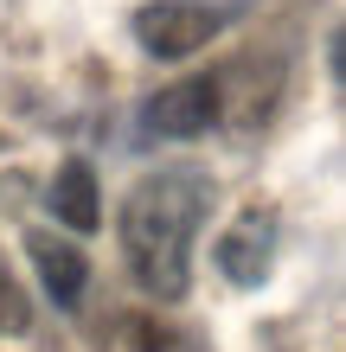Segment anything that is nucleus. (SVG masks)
Wrapping results in <instances>:
<instances>
[{
    "label": "nucleus",
    "instance_id": "f03ea898",
    "mask_svg": "<svg viewBox=\"0 0 346 352\" xmlns=\"http://www.w3.org/2000/svg\"><path fill=\"white\" fill-rule=\"evenodd\" d=\"M225 19L231 7L225 0H148V7L135 13V38H141V52L148 58H193V52H206L218 32H225Z\"/></svg>",
    "mask_w": 346,
    "mask_h": 352
},
{
    "label": "nucleus",
    "instance_id": "7ed1b4c3",
    "mask_svg": "<svg viewBox=\"0 0 346 352\" xmlns=\"http://www.w3.org/2000/svg\"><path fill=\"white\" fill-rule=\"evenodd\" d=\"M218 122V84L212 77H180V84L154 90L141 102V129L160 135V141H193V135H212Z\"/></svg>",
    "mask_w": 346,
    "mask_h": 352
},
{
    "label": "nucleus",
    "instance_id": "0eeeda50",
    "mask_svg": "<svg viewBox=\"0 0 346 352\" xmlns=\"http://www.w3.org/2000/svg\"><path fill=\"white\" fill-rule=\"evenodd\" d=\"M103 352H206L193 333H180L173 320H154V314H116Z\"/></svg>",
    "mask_w": 346,
    "mask_h": 352
},
{
    "label": "nucleus",
    "instance_id": "423d86ee",
    "mask_svg": "<svg viewBox=\"0 0 346 352\" xmlns=\"http://www.w3.org/2000/svg\"><path fill=\"white\" fill-rule=\"evenodd\" d=\"M52 218L65 231H96L103 224V199H96V167L90 160H65L52 179Z\"/></svg>",
    "mask_w": 346,
    "mask_h": 352
},
{
    "label": "nucleus",
    "instance_id": "6e6552de",
    "mask_svg": "<svg viewBox=\"0 0 346 352\" xmlns=\"http://www.w3.org/2000/svg\"><path fill=\"white\" fill-rule=\"evenodd\" d=\"M26 327H32V301H26V288L13 282L7 256H0V333H26Z\"/></svg>",
    "mask_w": 346,
    "mask_h": 352
},
{
    "label": "nucleus",
    "instance_id": "20e7f679",
    "mask_svg": "<svg viewBox=\"0 0 346 352\" xmlns=\"http://www.w3.org/2000/svg\"><path fill=\"white\" fill-rule=\"evenodd\" d=\"M270 256H276V224L270 212H244L225 237H218V269L237 282V288H257L270 276Z\"/></svg>",
    "mask_w": 346,
    "mask_h": 352
},
{
    "label": "nucleus",
    "instance_id": "f257e3e1",
    "mask_svg": "<svg viewBox=\"0 0 346 352\" xmlns=\"http://www.w3.org/2000/svg\"><path fill=\"white\" fill-rule=\"evenodd\" d=\"M212 218V179L199 167H160L122 199V256L154 301H186L193 243Z\"/></svg>",
    "mask_w": 346,
    "mask_h": 352
},
{
    "label": "nucleus",
    "instance_id": "39448f33",
    "mask_svg": "<svg viewBox=\"0 0 346 352\" xmlns=\"http://www.w3.org/2000/svg\"><path fill=\"white\" fill-rule=\"evenodd\" d=\"M26 256L39 263V282H45V295H52L58 307H77V301H84V282H90L84 250H71V243L52 237V231H32V237H26Z\"/></svg>",
    "mask_w": 346,
    "mask_h": 352
}]
</instances>
